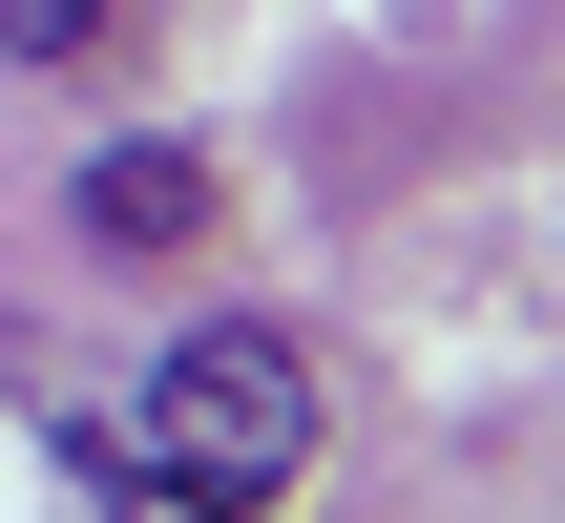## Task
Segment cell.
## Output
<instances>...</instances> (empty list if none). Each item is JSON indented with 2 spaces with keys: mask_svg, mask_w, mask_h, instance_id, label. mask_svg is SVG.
Instances as JSON below:
<instances>
[{
  "mask_svg": "<svg viewBox=\"0 0 565 523\" xmlns=\"http://www.w3.org/2000/svg\"><path fill=\"white\" fill-rule=\"evenodd\" d=\"M126 440H147L210 523H273V503H294V461H315V356H294L273 314H189V335L147 356Z\"/></svg>",
  "mask_w": 565,
  "mask_h": 523,
  "instance_id": "6da1fadb",
  "label": "cell"
},
{
  "mask_svg": "<svg viewBox=\"0 0 565 523\" xmlns=\"http://www.w3.org/2000/svg\"><path fill=\"white\" fill-rule=\"evenodd\" d=\"M42 482H63L84 523H210L168 461H147V440H126V398H105V419H42Z\"/></svg>",
  "mask_w": 565,
  "mask_h": 523,
  "instance_id": "7a4b0ae2",
  "label": "cell"
},
{
  "mask_svg": "<svg viewBox=\"0 0 565 523\" xmlns=\"http://www.w3.org/2000/svg\"><path fill=\"white\" fill-rule=\"evenodd\" d=\"M84 231H105V252H189V231H210V168H189V147H105V168H84Z\"/></svg>",
  "mask_w": 565,
  "mask_h": 523,
  "instance_id": "3957f363",
  "label": "cell"
}]
</instances>
